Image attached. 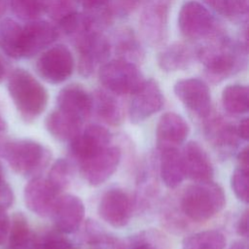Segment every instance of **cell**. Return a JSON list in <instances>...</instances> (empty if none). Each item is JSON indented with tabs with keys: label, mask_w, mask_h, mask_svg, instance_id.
Here are the masks:
<instances>
[{
	"label": "cell",
	"mask_w": 249,
	"mask_h": 249,
	"mask_svg": "<svg viewBox=\"0 0 249 249\" xmlns=\"http://www.w3.org/2000/svg\"><path fill=\"white\" fill-rule=\"evenodd\" d=\"M159 170L164 185L169 189L177 188L185 178L182 155L178 147H160Z\"/></svg>",
	"instance_id": "obj_22"
},
{
	"label": "cell",
	"mask_w": 249,
	"mask_h": 249,
	"mask_svg": "<svg viewBox=\"0 0 249 249\" xmlns=\"http://www.w3.org/2000/svg\"><path fill=\"white\" fill-rule=\"evenodd\" d=\"M91 99L92 111L102 122L110 125H119L123 122V108L112 93L98 89L91 94Z\"/></svg>",
	"instance_id": "obj_24"
},
{
	"label": "cell",
	"mask_w": 249,
	"mask_h": 249,
	"mask_svg": "<svg viewBox=\"0 0 249 249\" xmlns=\"http://www.w3.org/2000/svg\"><path fill=\"white\" fill-rule=\"evenodd\" d=\"M178 26L185 37L194 40L215 37L218 34L214 17L204 6L194 0L187 1L181 7Z\"/></svg>",
	"instance_id": "obj_7"
},
{
	"label": "cell",
	"mask_w": 249,
	"mask_h": 249,
	"mask_svg": "<svg viewBox=\"0 0 249 249\" xmlns=\"http://www.w3.org/2000/svg\"><path fill=\"white\" fill-rule=\"evenodd\" d=\"M76 247L66 238L57 234H48L39 240L38 249H75Z\"/></svg>",
	"instance_id": "obj_39"
},
{
	"label": "cell",
	"mask_w": 249,
	"mask_h": 249,
	"mask_svg": "<svg viewBox=\"0 0 249 249\" xmlns=\"http://www.w3.org/2000/svg\"><path fill=\"white\" fill-rule=\"evenodd\" d=\"M236 231L240 236H248V209H245L240 215L236 225Z\"/></svg>",
	"instance_id": "obj_42"
},
{
	"label": "cell",
	"mask_w": 249,
	"mask_h": 249,
	"mask_svg": "<svg viewBox=\"0 0 249 249\" xmlns=\"http://www.w3.org/2000/svg\"><path fill=\"white\" fill-rule=\"evenodd\" d=\"M58 36L57 29L46 20L34 19L22 26L21 58H29L53 44Z\"/></svg>",
	"instance_id": "obj_15"
},
{
	"label": "cell",
	"mask_w": 249,
	"mask_h": 249,
	"mask_svg": "<svg viewBox=\"0 0 249 249\" xmlns=\"http://www.w3.org/2000/svg\"><path fill=\"white\" fill-rule=\"evenodd\" d=\"M47 180L60 194L70 184L71 171L69 163L64 159L56 160L52 165Z\"/></svg>",
	"instance_id": "obj_35"
},
{
	"label": "cell",
	"mask_w": 249,
	"mask_h": 249,
	"mask_svg": "<svg viewBox=\"0 0 249 249\" xmlns=\"http://www.w3.org/2000/svg\"><path fill=\"white\" fill-rule=\"evenodd\" d=\"M99 80L110 92L119 95L133 94L145 81L135 63L119 58L100 67Z\"/></svg>",
	"instance_id": "obj_5"
},
{
	"label": "cell",
	"mask_w": 249,
	"mask_h": 249,
	"mask_svg": "<svg viewBox=\"0 0 249 249\" xmlns=\"http://www.w3.org/2000/svg\"><path fill=\"white\" fill-rule=\"evenodd\" d=\"M110 131L100 124H89L69 142L72 156L78 160H85L111 143Z\"/></svg>",
	"instance_id": "obj_16"
},
{
	"label": "cell",
	"mask_w": 249,
	"mask_h": 249,
	"mask_svg": "<svg viewBox=\"0 0 249 249\" xmlns=\"http://www.w3.org/2000/svg\"><path fill=\"white\" fill-rule=\"evenodd\" d=\"M163 105V95L159 84L150 79L144 81L133 93L128 114L132 124H139L159 112Z\"/></svg>",
	"instance_id": "obj_12"
},
{
	"label": "cell",
	"mask_w": 249,
	"mask_h": 249,
	"mask_svg": "<svg viewBox=\"0 0 249 249\" xmlns=\"http://www.w3.org/2000/svg\"><path fill=\"white\" fill-rule=\"evenodd\" d=\"M189 132L190 127L184 118L176 113L167 112L160 117L157 124L158 148L178 147L186 140Z\"/></svg>",
	"instance_id": "obj_20"
},
{
	"label": "cell",
	"mask_w": 249,
	"mask_h": 249,
	"mask_svg": "<svg viewBox=\"0 0 249 249\" xmlns=\"http://www.w3.org/2000/svg\"><path fill=\"white\" fill-rule=\"evenodd\" d=\"M37 237L31 232L27 219L21 213H16L10 220L8 249H26Z\"/></svg>",
	"instance_id": "obj_28"
},
{
	"label": "cell",
	"mask_w": 249,
	"mask_h": 249,
	"mask_svg": "<svg viewBox=\"0 0 249 249\" xmlns=\"http://www.w3.org/2000/svg\"><path fill=\"white\" fill-rule=\"evenodd\" d=\"M0 155L10 167L22 176L36 177L49 164L51 152L41 143L30 139L7 141L0 145Z\"/></svg>",
	"instance_id": "obj_4"
},
{
	"label": "cell",
	"mask_w": 249,
	"mask_h": 249,
	"mask_svg": "<svg viewBox=\"0 0 249 249\" xmlns=\"http://www.w3.org/2000/svg\"><path fill=\"white\" fill-rule=\"evenodd\" d=\"M222 104L225 110L231 114L240 115L248 112L249 90L243 85H229L222 92Z\"/></svg>",
	"instance_id": "obj_29"
},
{
	"label": "cell",
	"mask_w": 249,
	"mask_h": 249,
	"mask_svg": "<svg viewBox=\"0 0 249 249\" xmlns=\"http://www.w3.org/2000/svg\"><path fill=\"white\" fill-rule=\"evenodd\" d=\"M98 214L114 228H123L130 220L132 201L126 192L120 188L108 190L98 203Z\"/></svg>",
	"instance_id": "obj_11"
},
{
	"label": "cell",
	"mask_w": 249,
	"mask_h": 249,
	"mask_svg": "<svg viewBox=\"0 0 249 249\" xmlns=\"http://www.w3.org/2000/svg\"><path fill=\"white\" fill-rule=\"evenodd\" d=\"M185 176L195 182L212 181L214 168L204 149L195 141L185 144L181 152Z\"/></svg>",
	"instance_id": "obj_18"
},
{
	"label": "cell",
	"mask_w": 249,
	"mask_h": 249,
	"mask_svg": "<svg viewBox=\"0 0 249 249\" xmlns=\"http://www.w3.org/2000/svg\"><path fill=\"white\" fill-rule=\"evenodd\" d=\"M167 237L158 230H144L122 241L117 249H169Z\"/></svg>",
	"instance_id": "obj_26"
},
{
	"label": "cell",
	"mask_w": 249,
	"mask_h": 249,
	"mask_svg": "<svg viewBox=\"0 0 249 249\" xmlns=\"http://www.w3.org/2000/svg\"><path fill=\"white\" fill-rule=\"evenodd\" d=\"M22 26L16 20L6 18L0 19V49L8 56L21 58Z\"/></svg>",
	"instance_id": "obj_25"
},
{
	"label": "cell",
	"mask_w": 249,
	"mask_h": 249,
	"mask_svg": "<svg viewBox=\"0 0 249 249\" xmlns=\"http://www.w3.org/2000/svg\"><path fill=\"white\" fill-rule=\"evenodd\" d=\"M73 39L79 53L78 70L82 76L89 77L99 64L108 59L111 53L110 41L101 31H83Z\"/></svg>",
	"instance_id": "obj_6"
},
{
	"label": "cell",
	"mask_w": 249,
	"mask_h": 249,
	"mask_svg": "<svg viewBox=\"0 0 249 249\" xmlns=\"http://www.w3.org/2000/svg\"><path fill=\"white\" fill-rule=\"evenodd\" d=\"M6 76V67L2 61V59L0 58V83L4 80Z\"/></svg>",
	"instance_id": "obj_45"
},
{
	"label": "cell",
	"mask_w": 249,
	"mask_h": 249,
	"mask_svg": "<svg viewBox=\"0 0 249 249\" xmlns=\"http://www.w3.org/2000/svg\"><path fill=\"white\" fill-rule=\"evenodd\" d=\"M174 93L184 106L196 116L205 119L211 113V94L208 86L200 79L179 80L174 85Z\"/></svg>",
	"instance_id": "obj_10"
},
{
	"label": "cell",
	"mask_w": 249,
	"mask_h": 249,
	"mask_svg": "<svg viewBox=\"0 0 249 249\" xmlns=\"http://www.w3.org/2000/svg\"><path fill=\"white\" fill-rule=\"evenodd\" d=\"M226 204L223 188L214 183L196 182L184 191L180 209L182 213L194 222H205L218 214Z\"/></svg>",
	"instance_id": "obj_3"
},
{
	"label": "cell",
	"mask_w": 249,
	"mask_h": 249,
	"mask_svg": "<svg viewBox=\"0 0 249 249\" xmlns=\"http://www.w3.org/2000/svg\"><path fill=\"white\" fill-rule=\"evenodd\" d=\"M14 202V193L4 178L3 167L0 162V205L8 208Z\"/></svg>",
	"instance_id": "obj_40"
},
{
	"label": "cell",
	"mask_w": 249,
	"mask_h": 249,
	"mask_svg": "<svg viewBox=\"0 0 249 249\" xmlns=\"http://www.w3.org/2000/svg\"><path fill=\"white\" fill-rule=\"evenodd\" d=\"M24 202L26 207L41 217L51 216L59 193L50 184L47 178L33 177L25 186Z\"/></svg>",
	"instance_id": "obj_14"
},
{
	"label": "cell",
	"mask_w": 249,
	"mask_h": 249,
	"mask_svg": "<svg viewBox=\"0 0 249 249\" xmlns=\"http://www.w3.org/2000/svg\"><path fill=\"white\" fill-rule=\"evenodd\" d=\"M57 108L84 122L92 112V99L82 86L72 84L60 89L56 98Z\"/></svg>",
	"instance_id": "obj_19"
},
{
	"label": "cell",
	"mask_w": 249,
	"mask_h": 249,
	"mask_svg": "<svg viewBox=\"0 0 249 249\" xmlns=\"http://www.w3.org/2000/svg\"><path fill=\"white\" fill-rule=\"evenodd\" d=\"M146 0H109V7L114 14L121 17L128 16Z\"/></svg>",
	"instance_id": "obj_38"
},
{
	"label": "cell",
	"mask_w": 249,
	"mask_h": 249,
	"mask_svg": "<svg viewBox=\"0 0 249 249\" xmlns=\"http://www.w3.org/2000/svg\"><path fill=\"white\" fill-rule=\"evenodd\" d=\"M237 161L239 163V167L248 169L249 163H248V147L245 146L240 150V152L237 155Z\"/></svg>",
	"instance_id": "obj_44"
},
{
	"label": "cell",
	"mask_w": 249,
	"mask_h": 249,
	"mask_svg": "<svg viewBox=\"0 0 249 249\" xmlns=\"http://www.w3.org/2000/svg\"><path fill=\"white\" fill-rule=\"evenodd\" d=\"M192 56V51L188 46L182 43H174L159 53L158 64L166 72L182 70L189 66Z\"/></svg>",
	"instance_id": "obj_27"
},
{
	"label": "cell",
	"mask_w": 249,
	"mask_h": 249,
	"mask_svg": "<svg viewBox=\"0 0 249 249\" xmlns=\"http://www.w3.org/2000/svg\"><path fill=\"white\" fill-rule=\"evenodd\" d=\"M9 94L25 122H32L46 109L48 92L41 83L24 69L14 70L8 79Z\"/></svg>",
	"instance_id": "obj_2"
},
{
	"label": "cell",
	"mask_w": 249,
	"mask_h": 249,
	"mask_svg": "<svg viewBox=\"0 0 249 249\" xmlns=\"http://www.w3.org/2000/svg\"><path fill=\"white\" fill-rule=\"evenodd\" d=\"M6 209L7 208L0 205V245L8 238L10 229V218Z\"/></svg>",
	"instance_id": "obj_41"
},
{
	"label": "cell",
	"mask_w": 249,
	"mask_h": 249,
	"mask_svg": "<svg viewBox=\"0 0 249 249\" xmlns=\"http://www.w3.org/2000/svg\"><path fill=\"white\" fill-rule=\"evenodd\" d=\"M114 45L119 59L134 63L141 59L143 55L142 49L134 37V34L128 29H123L116 33Z\"/></svg>",
	"instance_id": "obj_30"
},
{
	"label": "cell",
	"mask_w": 249,
	"mask_h": 249,
	"mask_svg": "<svg viewBox=\"0 0 249 249\" xmlns=\"http://www.w3.org/2000/svg\"><path fill=\"white\" fill-rule=\"evenodd\" d=\"M140 17L143 35L151 44L160 43L166 34L167 15L172 0H146Z\"/></svg>",
	"instance_id": "obj_13"
},
{
	"label": "cell",
	"mask_w": 249,
	"mask_h": 249,
	"mask_svg": "<svg viewBox=\"0 0 249 249\" xmlns=\"http://www.w3.org/2000/svg\"><path fill=\"white\" fill-rule=\"evenodd\" d=\"M148 167V166H147ZM155 170L153 163L151 167L146 168L141 175H139L138 190L136 196V205L137 207H147L150 205L155 196H157L158 185L155 178Z\"/></svg>",
	"instance_id": "obj_32"
},
{
	"label": "cell",
	"mask_w": 249,
	"mask_h": 249,
	"mask_svg": "<svg viewBox=\"0 0 249 249\" xmlns=\"http://www.w3.org/2000/svg\"><path fill=\"white\" fill-rule=\"evenodd\" d=\"M248 169L237 167L235 168L231 176V186L232 192L236 197L244 203L248 202Z\"/></svg>",
	"instance_id": "obj_37"
},
{
	"label": "cell",
	"mask_w": 249,
	"mask_h": 249,
	"mask_svg": "<svg viewBox=\"0 0 249 249\" xmlns=\"http://www.w3.org/2000/svg\"><path fill=\"white\" fill-rule=\"evenodd\" d=\"M45 12L57 24L67 17L76 13V0H42Z\"/></svg>",
	"instance_id": "obj_34"
},
{
	"label": "cell",
	"mask_w": 249,
	"mask_h": 249,
	"mask_svg": "<svg viewBox=\"0 0 249 249\" xmlns=\"http://www.w3.org/2000/svg\"><path fill=\"white\" fill-rule=\"evenodd\" d=\"M74 69V59L70 51L62 45L54 46L44 52L36 62L39 76L51 84L67 80Z\"/></svg>",
	"instance_id": "obj_9"
},
{
	"label": "cell",
	"mask_w": 249,
	"mask_h": 249,
	"mask_svg": "<svg viewBox=\"0 0 249 249\" xmlns=\"http://www.w3.org/2000/svg\"><path fill=\"white\" fill-rule=\"evenodd\" d=\"M216 12L230 19H241L247 16L248 0H204Z\"/></svg>",
	"instance_id": "obj_33"
},
{
	"label": "cell",
	"mask_w": 249,
	"mask_h": 249,
	"mask_svg": "<svg viewBox=\"0 0 249 249\" xmlns=\"http://www.w3.org/2000/svg\"><path fill=\"white\" fill-rule=\"evenodd\" d=\"M236 133L239 139L247 141L249 138V120L245 118L240 121L238 125L236 126Z\"/></svg>",
	"instance_id": "obj_43"
},
{
	"label": "cell",
	"mask_w": 249,
	"mask_h": 249,
	"mask_svg": "<svg viewBox=\"0 0 249 249\" xmlns=\"http://www.w3.org/2000/svg\"><path fill=\"white\" fill-rule=\"evenodd\" d=\"M197 57L205 68L207 78L214 83L239 72L246 63L244 49L226 37H218L201 46Z\"/></svg>",
	"instance_id": "obj_1"
},
{
	"label": "cell",
	"mask_w": 249,
	"mask_h": 249,
	"mask_svg": "<svg viewBox=\"0 0 249 249\" xmlns=\"http://www.w3.org/2000/svg\"><path fill=\"white\" fill-rule=\"evenodd\" d=\"M226 237L216 230L196 232L183 241V249H225Z\"/></svg>",
	"instance_id": "obj_31"
},
{
	"label": "cell",
	"mask_w": 249,
	"mask_h": 249,
	"mask_svg": "<svg viewBox=\"0 0 249 249\" xmlns=\"http://www.w3.org/2000/svg\"><path fill=\"white\" fill-rule=\"evenodd\" d=\"M229 249H247L246 245H244L242 242H234Z\"/></svg>",
	"instance_id": "obj_46"
},
{
	"label": "cell",
	"mask_w": 249,
	"mask_h": 249,
	"mask_svg": "<svg viewBox=\"0 0 249 249\" xmlns=\"http://www.w3.org/2000/svg\"><path fill=\"white\" fill-rule=\"evenodd\" d=\"M7 128V124H6V121L4 120V118L2 117V115L0 114V134L2 132H4Z\"/></svg>",
	"instance_id": "obj_47"
},
{
	"label": "cell",
	"mask_w": 249,
	"mask_h": 249,
	"mask_svg": "<svg viewBox=\"0 0 249 249\" xmlns=\"http://www.w3.org/2000/svg\"><path fill=\"white\" fill-rule=\"evenodd\" d=\"M51 216L55 227L64 233L75 232L85 216V206L80 197L74 195L59 196Z\"/></svg>",
	"instance_id": "obj_17"
},
{
	"label": "cell",
	"mask_w": 249,
	"mask_h": 249,
	"mask_svg": "<svg viewBox=\"0 0 249 249\" xmlns=\"http://www.w3.org/2000/svg\"><path fill=\"white\" fill-rule=\"evenodd\" d=\"M75 249H77V248H75Z\"/></svg>",
	"instance_id": "obj_48"
},
{
	"label": "cell",
	"mask_w": 249,
	"mask_h": 249,
	"mask_svg": "<svg viewBox=\"0 0 249 249\" xmlns=\"http://www.w3.org/2000/svg\"><path fill=\"white\" fill-rule=\"evenodd\" d=\"M121 160V150L108 146L90 157L79 161L82 177L91 186H98L107 181L116 171Z\"/></svg>",
	"instance_id": "obj_8"
},
{
	"label": "cell",
	"mask_w": 249,
	"mask_h": 249,
	"mask_svg": "<svg viewBox=\"0 0 249 249\" xmlns=\"http://www.w3.org/2000/svg\"><path fill=\"white\" fill-rule=\"evenodd\" d=\"M205 119V136L216 149L228 153L236 147L239 137L234 125L220 116L209 115Z\"/></svg>",
	"instance_id": "obj_21"
},
{
	"label": "cell",
	"mask_w": 249,
	"mask_h": 249,
	"mask_svg": "<svg viewBox=\"0 0 249 249\" xmlns=\"http://www.w3.org/2000/svg\"><path fill=\"white\" fill-rule=\"evenodd\" d=\"M83 123L81 120L57 108L47 116L45 126L55 139L70 142L82 131Z\"/></svg>",
	"instance_id": "obj_23"
},
{
	"label": "cell",
	"mask_w": 249,
	"mask_h": 249,
	"mask_svg": "<svg viewBox=\"0 0 249 249\" xmlns=\"http://www.w3.org/2000/svg\"><path fill=\"white\" fill-rule=\"evenodd\" d=\"M8 2L13 13L25 21L38 19L43 12L42 0H8Z\"/></svg>",
	"instance_id": "obj_36"
}]
</instances>
